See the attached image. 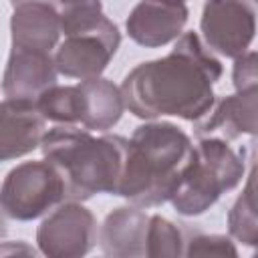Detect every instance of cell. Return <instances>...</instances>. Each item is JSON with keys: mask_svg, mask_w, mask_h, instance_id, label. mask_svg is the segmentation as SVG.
Listing matches in <instances>:
<instances>
[{"mask_svg": "<svg viewBox=\"0 0 258 258\" xmlns=\"http://www.w3.org/2000/svg\"><path fill=\"white\" fill-rule=\"evenodd\" d=\"M6 234V220H4V212H2V208H0V238Z\"/></svg>", "mask_w": 258, "mask_h": 258, "instance_id": "cell-22", "label": "cell"}, {"mask_svg": "<svg viewBox=\"0 0 258 258\" xmlns=\"http://www.w3.org/2000/svg\"><path fill=\"white\" fill-rule=\"evenodd\" d=\"M62 6H67V4H73V2H81V0H58Z\"/></svg>", "mask_w": 258, "mask_h": 258, "instance_id": "cell-23", "label": "cell"}, {"mask_svg": "<svg viewBox=\"0 0 258 258\" xmlns=\"http://www.w3.org/2000/svg\"><path fill=\"white\" fill-rule=\"evenodd\" d=\"M149 216L139 206L115 208L103 220L97 232V242L105 256L113 258H139L145 256V234Z\"/></svg>", "mask_w": 258, "mask_h": 258, "instance_id": "cell-14", "label": "cell"}, {"mask_svg": "<svg viewBox=\"0 0 258 258\" xmlns=\"http://www.w3.org/2000/svg\"><path fill=\"white\" fill-rule=\"evenodd\" d=\"M191 149L189 135L169 121H149L135 127L125 145L117 196L139 208L167 202Z\"/></svg>", "mask_w": 258, "mask_h": 258, "instance_id": "cell-2", "label": "cell"}, {"mask_svg": "<svg viewBox=\"0 0 258 258\" xmlns=\"http://www.w3.org/2000/svg\"><path fill=\"white\" fill-rule=\"evenodd\" d=\"M46 131V119L38 113L34 101H0V161L18 159L40 147Z\"/></svg>", "mask_w": 258, "mask_h": 258, "instance_id": "cell-10", "label": "cell"}, {"mask_svg": "<svg viewBox=\"0 0 258 258\" xmlns=\"http://www.w3.org/2000/svg\"><path fill=\"white\" fill-rule=\"evenodd\" d=\"M127 137L93 135L77 125H56L46 129L40 149L62 175L67 200L85 202L97 194L117 196Z\"/></svg>", "mask_w": 258, "mask_h": 258, "instance_id": "cell-3", "label": "cell"}, {"mask_svg": "<svg viewBox=\"0 0 258 258\" xmlns=\"http://www.w3.org/2000/svg\"><path fill=\"white\" fill-rule=\"evenodd\" d=\"M228 232L230 238L244 246L258 244V214H256V169L252 165L246 185L232 210L228 212Z\"/></svg>", "mask_w": 258, "mask_h": 258, "instance_id": "cell-17", "label": "cell"}, {"mask_svg": "<svg viewBox=\"0 0 258 258\" xmlns=\"http://www.w3.org/2000/svg\"><path fill=\"white\" fill-rule=\"evenodd\" d=\"M60 34L64 40L54 52L58 75L69 79L101 77L115 56L121 34L101 6V0H81L67 4L60 12Z\"/></svg>", "mask_w": 258, "mask_h": 258, "instance_id": "cell-4", "label": "cell"}, {"mask_svg": "<svg viewBox=\"0 0 258 258\" xmlns=\"http://www.w3.org/2000/svg\"><path fill=\"white\" fill-rule=\"evenodd\" d=\"M64 200V179L46 159L18 163L6 173L0 187V208L4 216L18 222L42 218Z\"/></svg>", "mask_w": 258, "mask_h": 258, "instance_id": "cell-6", "label": "cell"}, {"mask_svg": "<svg viewBox=\"0 0 258 258\" xmlns=\"http://www.w3.org/2000/svg\"><path fill=\"white\" fill-rule=\"evenodd\" d=\"M12 46L50 52L60 36V12L48 0H14Z\"/></svg>", "mask_w": 258, "mask_h": 258, "instance_id": "cell-12", "label": "cell"}, {"mask_svg": "<svg viewBox=\"0 0 258 258\" xmlns=\"http://www.w3.org/2000/svg\"><path fill=\"white\" fill-rule=\"evenodd\" d=\"M36 256V248L28 246L24 240L16 242H0V256Z\"/></svg>", "mask_w": 258, "mask_h": 258, "instance_id": "cell-21", "label": "cell"}, {"mask_svg": "<svg viewBox=\"0 0 258 258\" xmlns=\"http://www.w3.org/2000/svg\"><path fill=\"white\" fill-rule=\"evenodd\" d=\"M183 238L179 228L163 216H149L147 234H145V256H181Z\"/></svg>", "mask_w": 258, "mask_h": 258, "instance_id": "cell-18", "label": "cell"}, {"mask_svg": "<svg viewBox=\"0 0 258 258\" xmlns=\"http://www.w3.org/2000/svg\"><path fill=\"white\" fill-rule=\"evenodd\" d=\"M244 171L246 163L242 153L234 151L228 141L202 137L194 145L167 202H171L181 216H202L244 179Z\"/></svg>", "mask_w": 258, "mask_h": 258, "instance_id": "cell-5", "label": "cell"}, {"mask_svg": "<svg viewBox=\"0 0 258 258\" xmlns=\"http://www.w3.org/2000/svg\"><path fill=\"white\" fill-rule=\"evenodd\" d=\"M183 2H185V0H183Z\"/></svg>", "mask_w": 258, "mask_h": 258, "instance_id": "cell-24", "label": "cell"}, {"mask_svg": "<svg viewBox=\"0 0 258 258\" xmlns=\"http://www.w3.org/2000/svg\"><path fill=\"white\" fill-rule=\"evenodd\" d=\"M216 105V103H214ZM258 89L236 91L224 97L206 117L196 121V135L232 141L240 135H256Z\"/></svg>", "mask_w": 258, "mask_h": 258, "instance_id": "cell-13", "label": "cell"}, {"mask_svg": "<svg viewBox=\"0 0 258 258\" xmlns=\"http://www.w3.org/2000/svg\"><path fill=\"white\" fill-rule=\"evenodd\" d=\"M97 244V220L89 208L69 200L52 208L36 230L38 252L48 258H81Z\"/></svg>", "mask_w": 258, "mask_h": 258, "instance_id": "cell-7", "label": "cell"}, {"mask_svg": "<svg viewBox=\"0 0 258 258\" xmlns=\"http://www.w3.org/2000/svg\"><path fill=\"white\" fill-rule=\"evenodd\" d=\"M189 10L183 0H141L125 20L127 34L145 48L173 42L187 22Z\"/></svg>", "mask_w": 258, "mask_h": 258, "instance_id": "cell-9", "label": "cell"}, {"mask_svg": "<svg viewBox=\"0 0 258 258\" xmlns=\"http://www.w3.org/2000/svg\"><path fill=\"white\" fill-rule=\"evenodd\" d=\"M185 256H230L238 258V248L234 246L230 236L222 234H200L194 236L187 242V248H183Z\"/></svg>", "mask_w": 258, "mask_h": 258, "instance_id": "cell-19", "label": "cell"}, {"mask_svg": "<svg viewBox=\"0 0 258 258\" xmlns=\"http://www.w3.org/2000/svg\"><path fill=\"white\" fill-rule=\"evenodd\" d=\"M79 87L85 97V115L81 127L87 131L113 129L125 111L121 89L103 77L83 79Z\"/></svg>", "mask_w": 258, "mask_h": 258, "instance_id": "cell-15", "label": "cell"}, {"mask_svg": "<svg viewBox=\"0 0 258 258\" xmlns=\"http://www.w3.org/2000/svg\"><path fill=\"white\" fill-rule=\"evenodd\" d=\"M200 30L210 50L228 58L242 56L256 36V0H206Z\"/></svg>", "mask_w": 258, "mask_h": 258, "instance_id": "cell-8", "label": "cell"}, {"mask_svg": "<svg viewBox=\"0 0 258 258\" xmlns=\"http://www.w3.org/2000/svg\"><path fill=\"white\" fill-rule=\"evenodd\" d=\"M38 113L56 125H81L85 115V97L77 85H52L34 101Z\"/></svg>", "mask_w": 258, "mask_h": 258, "instance_id": "cell-16", "label": "cell"}, {"mask_svg": "<svg viewBox=\"0 0 258 258\" xmlns=\"http://www.w3.org/2000/svg\"><path fill=\"white\" fill-rule=\"evenodd\" d=\"M56 77L58 71L50 52L12 46L2 77V93L6 99L36 101L44 89L56 85Z\"/></svg>", "mask_w": 258, "mask_h": 258, "instance_id": "cell-11", "label": "cell"}, {"mask_svg": "<svg viewBox=\"0 0 258 258\" xmlns=\"http://www.w3.org/2000/svg\"><path fill=\"white\" fill-rule=\"evenodd\" d=\"M222 73V62L200 34L181 32L171 52L137 64L119 89L125 109L139 119L179 117L196 123L214 107V85Z\"/></svg>", "mask_w": 258, "mask_h": 258, "instance_id": "cell-1", "label": "cell"}, {"mask_svg": "<svg viewBox=\"0 0 258 258\" xmlns=\"http://www.w3.org/2000/svg\"><path fill=\"white\" fill-rule=\"evenodd\" d=\"M232 79H234L236 91L258 89V69H256V52L254 50H248L242 56L234 58Z\"/></svg>", "mask_w": 258, "mask_h": 258, "instance_id": "cell-20", "label": "cell"}]
</instances>
